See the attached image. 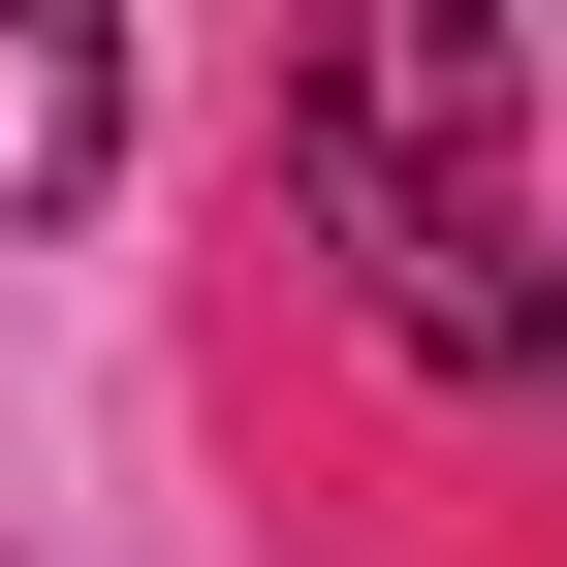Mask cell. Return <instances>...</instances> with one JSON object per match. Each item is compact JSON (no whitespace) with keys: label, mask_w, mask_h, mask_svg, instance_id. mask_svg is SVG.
I'll use <instances>...</instances> for the list:
<instances>
[{"label":"cell","mask_w":567,"mask_h":567,"mask_svg":"<svg viewBox=\"0 0 567 567\" xmlns=\"http://www.w3.org/2000/svg\"><path fill=\"white\" fill-rule=\"evenodd\" d=\"M284 221L347 252V316L410 347V379L536 410L567 442V252H536V63L473 32V0H410V32L284 63Z\"/></svg>","instance_id":"1"},{"label":"cell","mask_w":567,"mask_h":567,"mask_svg":"<svg viewBox=\"0 0 567 567\" xmlns=\"http://www.w3.org/2000/svg\"><path fill=\"white\" fill-rule=\"evenodd\" d=\"M95 158H126V32L95 0H0V221H63Z\"/></svg>","instance_id":"2"}]
</instances>
